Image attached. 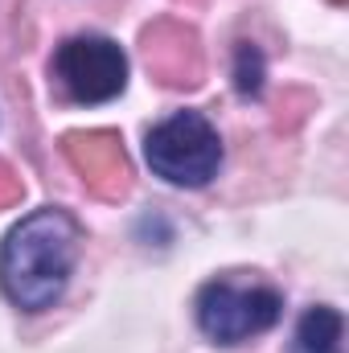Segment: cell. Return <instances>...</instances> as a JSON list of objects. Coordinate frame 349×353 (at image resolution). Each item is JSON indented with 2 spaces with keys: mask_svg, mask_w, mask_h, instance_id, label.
I'll return each instance as SVG.
<instances>
[{
  "mask_svg": "<svg viewBox=\"0 0 349 353\" xmlns=\"http://www.w3.org/2000/svg\"><path fill=\"white\" fill-rule=\"evenodd\" d=\"M79 263V222L66 210H33L0 247V288L25 312H46L62 300Z\"/></svg>",
  "mask_w": 349,
  "mask_h": 353,
  "instance_id": "6da1fadb",
  "label": "cell"
},
{
  "mask_svg": "<svg viewBox=\"0 0 349 353\" xmlns=\"http://www.w3.org/2000/svg\"><path fill=\"white\" fill-rule=\"evenodd\" d=\"M148 169L169 185H206L222 165V140L214 123L201 111H177L165 123H157L144 140Z\"/></svg>",
  "mask_w": 349,
  "mask_h": 353,
  "instance_id": "7a4b0ae2",
  "label": "cell"
},
{
  "mask_svg": "<svg viewBox=\"0 0 349 353\" xmlns=\"http://www.w3.org/2000/svg\"><path fill=\"white\" fill-rule=\"evenodd\" d=\"M283 312L279 292L259 283H235V279H210L197 292V325L218 345H243L247 337L267 333Z\"/></svg>",
  "mask_w": 349,
  "mask_h": 353,
  "instance_id": "3957f363",
  "label": "cell"
},
{
  "mask_svg": "<svg viewBox=\"0 0 349 353\" xmlns=\"http://www.w3.org/2000/svg\"><path fill=\"white\" fill-rule=\"evenodd\" d=\"M54 74L74 103H111L128 87V58L111 37H70L54 54Z\"/></svg>",
  "mask_w": 349,
  "mask_h": 353,
  "instance_id": "277c9868",
  "label": "cell"
},
{
  "mask_svg": "<svg viewBox=\"0 0 349 353\" xmlns=\"http://www.w3.org/2000/svg\"><path fill=\"white\" fill-rule=\"evenodd\" d=\"M341 337H346V321L337 308H308L296 325V341H292V353H346L341 350Z\"/></svg>",
  "mask_w": 349,
  "mask_h": 353,
  "instance_id": "5b68a950",
  "label": "cell"
},
{
  "mask_svg": "<svg viewBox=\"0 0 349 353\" xmlns=\"http://www.w3.org/2000/svg\"><path fill=\"white\" fill-rule=\"evenodd\" d=\"M239 90L243 94H259V87H263V58H259V50L255 46H243L239 50Z\"/></svg>",
  "mask_w": 349,
  "mask_h": 353,
  "instance_id": "8992f818",
  "label": "cell"
}]
</instances>
